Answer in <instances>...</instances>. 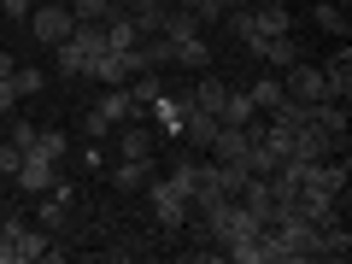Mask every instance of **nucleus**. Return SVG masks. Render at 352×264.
Here are the masks:
<instances>
[{
	"instance_id": "obj_31",
	"label": "nucleus",
	"mask_w": 352,
	"mask_h": 264,
	"mask_svg": "<svg viewBox=\"0 0 352 264\" xmlns=\"http://www.w3.org/2000/svg\"><path fill=\"white\" fill-rule=\"evenodd\" d=\"M76 159H82V164H88V170H100V164H106V147H100V141H88V147H82V153H76Z\"/></svg>"
},
{
	"instance_id": "obj_14",
	"label": "nucleus",
	"mask_w": 352,
	"mask_h": 264,
	"mask_svg": "<svg viewBox=\"0 0 352 264\" xmlns=\"http://www.w3.org/2000/svg\"><path fill=\"white\" fill-rule=\"evenodd\" d=\"M147 176H153V159H124L112 170V188L118 194H141V188H147Z\"/></svg>"
},
{
	"instance_id": "obj_10",
	"label": "nucleus",
	"mask_w": 352,
	"mask_h": 264,
	"mask_svg": "<svg viewBox=\"0 0 352 264\" xmlns=\"http://www.w3.org/2000/svg\"><path fill=\"white\" fill-rule=\"evenodd\" d=\"M12 252H18V264H36V258H53V229H18V241H12Z\"/></svg>"
},
{
	"instance_id": "obj_19",
	"label": "nucleus",
	"mask_w": 352,
	"mask_h": 264,
	"mask_svg": "<svg viewBox=\"0 0 352 264\" xmlns=\"http://www.w3.org/2000/svg\"><path fill=\"white\" fill-rule=\"evenodd\" d=\"M129 100H135V112H141V106H153V100H159V94H164V82H159V71H141V76H129Z\"/></svg>"
},
{
	"instance_id": "obj_9",
	"label": "nucleus",
	"mask_w": 352,
	"mask_h": 264,
	"mask_svg": "<svg viewBox=\"0 0 352 264\" xmlns=\"http://www.w3.org/2000/svg\"><path fill=\"white\" fill-rule=\"evenodd\" d=\"M170 59H176V65H188V71H206V65H212L206 30H188V36H176V41H170Z\"/></svg>"
},
{
	"instance_id": "obj_22",
	"label": "nucleus",
	"mask_w": 352,
	"mask_h": 264,
	"mask_svg": "<svg viewBox=\"0 0 352 264\" xmlns=\"http://www.w3.org/2000/svg\"><path fill=\"white\" fill-rule=\"evenodd\" d=\"M311 12H317V24H323L329 36H340V41H346V6H340V0H317Z\"/></svg>"
},
{
	"instance_id": "obj_2",
	"label": "nucleus",
	"mask_w": 352,
	"mask_h": 264,
	"mask_svg": "<svg viewBox=\"0 0 352 264\" xmlns=\"http://www.w3.org/2000/svg\"><path fill=\"white\" fill-rule=\"evenodd\" d=\"M147 206H153V223L159 229H188V194L176 188L170 176H147Z\"/></svg>"
},
{
	"instance_id": "obj_29",
	"label": "nucleus",
	"mask_w": 352,
	"mask_h": 264,
	"mask_svg": "<svg viewBox=\"0 0 352 264\" xmlns=\"http://www.w3.org/2000/svg\"><path fill=\"white\" fill-rule=\"evenodd\" d=\"M12 112H18V82L0 76V118H12Z\"/></svg>"
},
{
	"instance_id": "obj_35",
	"label": "nucleus",
	"mask_w": 352,
	"mask_h": 264,
	"mask_svg": "<svg viewBox=\"0 0 352 264\" xmlns=\"http://www.w3.org/2000/svg\"><path fill=\"white\" fill-rule=\"evenodd\" d=\"M164 6H182V0H164Z\"/></svg>"
},
{
	"instance_id": "obj_1",
	"label": "nucleus",
	"mask_w": 352,
	"mask_h": 264,
	"mask_svg": "<svg viewBox=\"0 0 352 264\" xmlns=\"http://www.w3.org/2000/svg\"><path fill=\"white\" fill-rule=\"evenodd\" d=\"M129 118H135V100H129V88L118 82V88H106V94H100V106H88L82 129H88V141H106L118 124H129Z\"/></svg>"
},
{
	"instance_id": "obj_13",
	"label": "nucleus",
	"mask_w": 352,
	"mask_h": 264,
	"mask_svg": "<svg viewBox=\"0 0 352 264\" xmlns=\"http://www.w3.org/2000/svg\"><path fill=\"white\" fill-rule=\"evenodd\" d=\"M258 59L270 65V71H288V65H294V59H305V53H300V41H294V30H288V36H264Z\"/></svg>"
},
{
	"instance_id": "obj_32",
	"label": "nucleus",
	"mask_w": 352,
	"mask_h": 264,
	"mask_svg": "<svg viewBox=\"0 0 352 264\" xmlns=\"http://www.w3.org/2000/svg\"><path fill=\"white\" fill-rule=\"evenodd\" d=\"M18 71V65H12V53H0V76H12Z\"/></svg>"
},
{
	"instance_id": "obj_23",
	"label": "nucleus",
	"mask_w": 352,
	"mask_h": 264,
	"mask_svg": "<svg viewBox=\"0 0 352 264\" xmlns=\"http://www.w3.org/2000/svg\"><path fill=\"white\" fill-rule=\"evenodd\" d=\"M30 153H41V159L59 164L65 153H71V147H65V129H36V147H30Z\"/></svg>"
},
{
	"instance_id": "obj_28",
	"label": "nucleus",
	"mask_w": 352,
	"mask_h": 264,
	"mask_svg": "<svg viewBox=\"0 0 352 264\" xmlns=\"http://www.w3.org/2000/svg\"><path fill=\"white\" fill-rule=\"evenodd\" d=\"M18 164H24V153H18L12 141H0V176H6V182L18 176Z\"/></svg>"
},
{
	"instance_id": "obj_20",
	"label": "nucleus",
	"mask_w": 352,
	"mask_h": 264,
	"mask_svg": "<svg viewBox=\"0 0 352 264\" xmlns=\"http://www.w3.org/2000/svg\"><path fill=\"white\" fill-rule=\"evenodd\" d=\"M88 76H100L106 88H118V82H129V71H124V53H112V47H106L100 59L88 65Z\"/></svg>"
},
{
	"instance_id": "obj_6",
	"label": "nucleus",
	"mask_w": 352,
	"mask_h": 264,
	"mask_svg": "<svg viewBox=\"0 0 352 264\" xmlns=\"http://www.w3.org/2000/svg\"><path fill=\"white\" fill-rule=\"evenodd\" d=\"M112 135H118V153H124V159H153V153H159V135H153L147 124H135V118L118 124Z\"/></svg>"
},
{
	"instance_id": "obj_15",
	"label": "nucleus",
	"mask_w": 352,
	"mask_h": 264,
	"mask_svg": "<svg viewBox=\"0 0 352 264\" xmlns=\"http://www.w3.org/2000/svg\"><path fill=\"white\" fill-rule=\"evenodd\" d=\"M53 59H59V76H88V53H82V41L76 36H65V41H53Z\"/></svg>"
},
{
	"instance_id": "obj_18",
	"label": "nucleus",
	"mask_w": 352,
	"mask_h": 264,
	"mask_svg": "<svg viewBox=\"0 0 352 264\" xmlns=\"http://www.w3.org/2000/svg\"><path fill=\"white\" fill-rule=\"evenodd\" d=\"M247 94H252V106H258V112H276V106L288 100V88H282V76H258V82H252Z\"/></svg>"
},
{
	"instance_id": "obj_30",
	"label": "nucleus",
	"mask_w": 352,
	"mask_h": 264,
	"mask_svg": "<svg viewBox=\"0 0 352 264\" xmlns=\"http://www.w3.org/2000/svg\"><path fill=\"white\" fill-rule=\"evenodd\" d=\"M0 12H6V18H18V24H24V18L36 12V0H0Z\"/></svg>"
},
{
	"instance_id": "obj_24",
	"label": "nucleus",
	"mask_w": 352,
	"mask_h": 264,
	"mask_svg": "<svg viewBox=\"0 0 352 264\" xmlns=\"http://www.w3.org/2000/svg\"><path fill=\"white\" fill-rule=\"evenodd\" d=\"M12 82H18V100H30V94H41V88H47V71H36V65H18Z\"/></svg>"
},
{
	"instance_id": "obj_33",
	"label": "nucleus",
	"mask_w": 352,
	"mask_h": 264,
	"mask_svg": "<svg viewBox=\"0 0 352 264\" xmlns=\"http://www.w3.org/2000/svg\"><path fill=\"white\" fill-rule=\"evenodd\" d=\"M223 6H229V12H247V6H252V0H223Z\"/></svg>"
},
{
	"instance_id": "obj_36",
	"label": "nucleus",
	"mask_w": 352,
	"mask_h": 264,
	"mask_svg": "<svg viewBox=\"0 0 352 264\" xmlns=\"http://www.w3.org/2000/svg\"><path fill=\"white\" fill-rule=\"evenodd\" d=\"M311 6H317V0H311ZM340 6H346V0H340Z\"/></svg>"
},
{
	"instance_id": "obj_27",
	"label": "nucleus",
	"mask_w": 352,
	"mask_h": 264,
	"mask_svg": "<svg viewBox=\"0 0 352 264\" xmlns=\"http://www.w3.org/2000/svg\"><path fill=\"white\" fill-rule=\"evenodd\" d=\"M188 12H194V24H217V18H229V6H223V0H188Z\"/></svg>"
},
{
	"instance_id": "obj_3",
	"label": "nucleus",
	"mask_w": 352,
	"mask_h": 264,
	"mask_svg": "<svg viewBox=\"0 0 352 264\" xmlns=\"http://www.w3.org/2000/svg\"><path fill=\"white\" fill-rule=\"evenodd\" d=\"M24 24H30V36H36L41 47H53V41H65V36L76 30V18H71L65 0H36V12H30Z\"/></svg>"
},
{
	"instance_id": "obj_26",
	"label": "nucleus",
	"mask_w": 352,
	"mask_h": 264,
	"mask_svg": "<svg viewBox=\"0 0 352 264\" xmlns=\"http://www.w3.org/2000/svg\"><path fill=\"white\" fill-rule=\"evenodd\" d=\"M65 6H71L76 24H100V18L112 12V0H65Z\"/></svg>"
},
{
	"instance_id": "obj_25",
	"label": "nucleus",
	"mask_w": 352,
	"mask_h": 264,
	"mask_svg": "<svg viewBox=\"0 0 352 264\" xmlns=\"http://www.w3.org/2000/svg\"><path fill=\"white\" fill-rule=\"evenodd\" d=\"M6 141H12L18 153H30V147H36V124H30V118H18V112H12V118H6Z\"/></svg>"
},
{
	"instance_id": "obj_12",
	"label": "nucleus",
	"mask_w": 352,
	"mask_h": 264,
	"mask_svg": "<svg viewBox=\"0 0 352 264\" xmlns=\"http://www.w3.org/2000/svg\"><path fill=\"white\" fill-rule=\"evenodd\" d=\"M252 118H258V106H252V94H247V88H229V94H223V106H217V124L241 129V124H252Z\"/></svg>"
},
{
	"instance_id": "obj_37",
	"label": "nucleus",
	"mask_w": 352,
	"mask_h": 264,
	"mask_svg": "<svg viewBox=\"0 0 352 264\" xmlns=\"http://www.w3.org/2000/svg\"><path fill=\"white\" fill-rule=\"evenodd\" d=\"M182 6H188V0H182Z\"/></svg>"
},
{
	"instance_id": "obj_5",
	"label": "nucleus",
	"mask_w": 352,
	"mask_h": 264,
	"mask_svg": "<svg viewBox=\"0 0 352 264\" xmlns=\"http://www.w3.org/2000/svg\"><path fill=\"white\" fill-rule=\"evenodd\" d=\"M53 182H59V164L41 159V153H24V164H18V176H12V188H18V194H36V200H41Z\"/></svg>"
},
{
	"instance_id": "obj_8",
	"label": "nucleus",
	"mask_w": 352,
	"mask_h": 264,
	"mask_svg": "<svg viewBox=\"0 0 352 264\" xmlns=\"http://www.w3.org/2000/svg\"><path fill=\"white\" fill-rule=\"evenodd\" d=\"M217 129H223V124H217V112H200V106H188V118H182V141H188L194 153H206V147H212V141H217Z\"/></svg>"
},
{
	"instance_id": "obj_16",
	"label": "nucleus",
	"mask_w": 352,
	"mask_h": 264,
	"mask_svg": "<svg viewBox=\"0 0 352 264\" xmlns=\"http://www.w3.org/2000/svg\"><path fill=\"white\" fill-rule=\"evenodd\" d=\"M311 124L329 129L335 141H346V100H317V106H311Z\"/></svg>"
},
{
	"instance_id": "obj_17",
	"label": "nucleus",
	"mask_w": 352,
	"mask_h": 264,
	"mask_svg": "<svg viewBox=\"0 0 352 264\" xmlns=\"http://www.w3.org/2000/svg\"><path fill=\"white\" fill-rule=\"evenodd\" d=\"M153 118H159V129H164V135H182L188 100H176V94H159V100H153Z\"/></svg>"
},
{
	"instance_id": "obj_21",
	"label": "nucleus",
	"mask_w": 352,
	"mask_h": 264,
	"mask_svg": "<svg viewBox=\"0 0 352 264\" xmlns=\"http://www.w3.org/2000/svg\"><path fill=\"white\" fill-rule=\"evenodd\" d=\"M223 94H229V82H217V76H200V88L188 94V106H200V112H217V106H223Z\"/></svg>"
},
{
	"instance_id": "obj_4",
	"label": "nucleus",
	"mask_w": 352,
	"mask_h": 264,
	"mask_svg": "<svg viewBox=\"0 0 352 264\" xmlns=\"http://www.w3.org/2000/svg\"><path fill=\"white\" fill-rule=\"evenodd\" d=\"M282 88H288V100H300V106L329 100V88H323V65H305V59H294L288 71H282Z\"/></svg>"
},
{
	"instance_id": "obj_34",
	"label": "nucleus",
	"mask_w": 352,
	"mask_h": 264,
	"mask_svg": "<svg viewBox=\"0 0 352 264\" xmlns=\"http://www.w3.org/2000/svg\"><path fill=\"white\" fill-rule=\"evenodd\" d=\"M0 206H6V176H0Z\"/></svg>"
},
{
	"instance_id": "obj_11",
	"label": "nucleus",
	"mask_w": 352,
	"mask_h": 264,
	"mask_svg": "<svg viewBox=\"0 0 352 264\" xmlns=\"http://www.w3.org/2000/svg\"><path fill=\"white\" fill-rule=\"evenodd\" d=\"M323 88H329V100H346L352 94V53H346V41H340V53L323 65Z\"/></svg>"
},
{
	"instance_id": "obj_7",
	"label": "nucleus",
	"mask_w": 352,
	"mask_h": 264,
	"mask_svg": "<svg viewBox=\"0 0 352 264\" xmlns=\"http://www.w3.org/2000/svg\"><path fill=\"white\" fill-rule=\"evenodd\" d=\"M71 200H76V188H71V182H53V188L41 194V212H36V223H41V229H59L65 217H71Z\"/></svg>"
}]
</instances>
